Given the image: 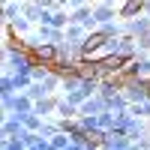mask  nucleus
<instances>
[{
	"instance_id": "11",
	"label": "nucleus",
	"mask_w": 150,
	"mask_h": 150,
	"mask_svg": "<svg viewBox=\"0 0 150 150\" xmlns=\"http://www.w3.org/2000/svg\"><path fill=\"white\" fill-rule=\"evenodd\" d=\"M30 111H33V99L24 93V90H18L15 93V102H12V114L24 117V114H30ZM3 114H9V111H3Z\"/></svg>"
},
{
	"instance_id": "10",
	"label": "nucleus",
	"mask_w": 150,
	"mask_h": 150,
	"mask_svg": "<svg viewBox=\"0 0 150 150\" xmlns=\"http://www.w3.org/2000/svg\"><path fill=\"white\" fill-rule=\"evenodd\" d=\"M36 33H39V39L42 42H60V39H66V30H60V27H51V24H36Z\"/></svg>"
},
{
	"instance_id": "22",
	"label": "nucleus",
	"mask_w": 150,
	"mask_h": 150,
	"mask_svg": "<svg viewBox=\"0 0 150 150\" xmlns=\"http://www.w3.org/2000/svg\"><path fill=\"white\" fill-rule=\"evenodd\" d=\"M87 0H69V9H78V6H84Z\"/></svg>"
},
{
	"instance_id": "1",
	"label": "nucleus",
	"mask_w": 150,
	"mask_h": 150,
	"mask_svg": "<svg viewBox=\"0 0 150 150\" xmlns=\"http://www.w3.org/2000/svg\"><path fill=\"white\" fill-rule=\"evenodd\" d=\"M123 93H126L129 105L132 102H144V99H150V87H147V78H123Z\"/></svg>"
},
{
	"instance_id": "6",
	"label": "nucleus",
	"mask_w": 150,
	"mask_h": 150,
	"mask_svg": "<svg viewBox=\"0 0 150 150\" xmlns=\"http://www.w3.org/2000/svg\"><path fill=\"white\" fill-rule=\"evenodd\" d=\"M30 51L36 57V63H48V66H51L54 60H57V45L54 42H39L36 48H30Z\"/></svg>"
},
{
	"instance_id": "20",
	"label": "nucleus",
	"mask_w": 150,
	"mask_h": 150,
	"mask_svg": "<svg viewBox=\"0 0 150 150\" xmlns=\"http://www.w3.org/2000/svg\"><path fill=\"white\" fill-rule=\"evenodd\" d=\"M3 150H27V144L12 135V138H3Z\"/></svg>"
},
{
	"instance_id": "21",
	"label": "nucleus",
	"mask_w": 150,
	"mask_h": 150,
	"mask_svg": "<svg viewBox=\"0 0 150 150\" xmlns=\"http://www.w3.org/2000/svg\"><path fill=\"white\" fill-rule=\"evenodd\" d=\"M84 147H87V141H75V138H72V141H69L63 150H84Z\"/></svg>"
},
{
	"instance_id": "9",
	"label": "nucleus",
	"mask_w": 150,
	"mask_h": 150,
	"mask_svg": "<svg viewBox=\"0 0 150 150\" xmlns=\"http://www.w3.org/2000/svg\"><path fill=\"white\" fill-rule=\"evenodd\" d=\"M132 138L129 135H120V132H108L105 141H102V150H129Z\"/></svg>"
},
{
	"instance_id": "19",
	"label": "nucleus",
	"mask_w": 150,
	"mask_h": 150,
	"mask_svg": "<svg viewBox=\"0 0 150 150\" xmlns=\"http://www.w3.org/2000/svg\"><path fill=\"white\" fill-rule=\"evenodd\" d=\"M69 141H72V135H69V132H57L54 138H51V147H57V150H63V147H66Z\"/></svg>"
},
{
	"instance_id": "18",
	"label": "nucleus",
	"mask_w": 150,
	"mask_h": 150,
	"mask_svg": "<svg viewBox=\"0 0 150 150\" xmlns=\"http://www.w3.org/2000/svg\"><path fill=\"white\" fill-rule=\"evenodd\" d=\"M24 93H27V96L33 99V102H36V99H42V96H51V93H48L45 87H42V81H33V84H30V87H27Z\"/></svg>"
},
{
	"instance_id": "14",
	"label": "nucleus",
	"mask_w": 150,
	"mask_h": 150,
	"mask_svg": "<svg viewBox=\"0 0 150 150\" xmlns=\"http://www.w3.org/2000/svg\"><path fill=\"white\" fill-rule=\"evenodd\" d=\"M24 15V0H9L3 3V21H15Z\"/></svg>"
},
{
	"instance_id": "24",
	"label": "nucleus",
	"mask_w": 150,
	"mask_h": 150,
	"mask_svg": "<svg viewBox=\"0 0 150 150\" xmlns=\"http://www.w3.org/2000/svg\"><path fill=\"white\" fill-rule=\"evenodd\" d=\"M147 126H150V120H147Z\"/></svg>"
},
{
	"instance_id": "3",
	"label": "nucleus",
	"mask_w": 150,
	"mask_h": 150,
	"mask_svg": "<svg viewBox=\"0 0 150 150\" xmlns=\"http://www.w3.org/2000/svg\"><path fill=\"white\" fill-rule=\"evenodd\" d=\"M24 132H27V126H24V120H21L18 114H12V111L3 114V129H0L3 138H12V135L18 138V135H24Z\"/></svg>"
},
{
	"instance_id": "5",
	"label": "nucleus",
	"mask_w": 150,
	"mask_h": 150,
	"mask_svg": "<svg viewBox=\"0 0 150 150\" xmlns=\"http://www.w3.org/2000/svg\"><path fill=\"white\" fill-rule=\"evenodd\" d=\"M93 18H96L99 24L120 18V15H117V3H108V0H96V3H93Z\"/></svg>"
},
{
	"instance_id": "8",
	"label": "nucleus",
	"mask_w": 150,
	"mask_h": 150,
	"mask_svg": "<svg viewBox=\"0 0 150 150\" xmlns=\"http://www.w3.org/2000/svg\"><path fill=\"white\" fill-rule=\"evenodd\" d=\"M141 12H144V0H120V6H117V15H120L123 21L141 15Z\"/></svg>"
},
{
	"instance_id": "17",
	"label": "nucleus",
	"mask_w": 150,
	"mask_h": 150,
	"mask_svg": "<svg viewBox=\"0 0 150 150\" xmlns=\"http://www.w3.org/2000/svg\"><path fill=\"white\" fill-rule=\"evenodd\" d=\"M129 114L150 120V99H144V102H132V105H129Z\"/></svg>"
},
{
	"instance_id": "13",
	"label": "nucleus",
	"mask_w": 150,
	"mask_h": 150,
	"mask_svg": "<svg viewBox=\"0 0 150 150\" xmlns=\"http://www.w3.org/2000/svg\"><path fill=\"white\" fill-rule=\"evenodd\" d=\"M87 33H90V30H87L84 24H66V39H69V42H75L78 48H81V42L87 39Z\"/></svg>"
},
{
	"instance_id": "4",
	"label": "nucleus",
	"mask_w": 150,
	"mask_h": 150,
	"mask_svg": "<svg viewBox=\"0 0 150 150\" xmlns=\"http://www.w3.org/2000/svg\"><path fill=\"white\" fill-rule=\"evenodd\" d=\"M126 75H129V78H150V54L132 57L129 66H126Z\"/></svg>"
},
{
	"instance_id": "7",
	"label": "nucleus",
	"mask_w": 150,
	"mask_h": 150,
	"mask_svg": "<svg viewBox=\"0 0 150 150\" xmlns=\"http://www.w3.org/2000/svg\"><path fill=\"white\" fill-rule=\"evenodd\" d=\"M33 111H36V114H42L45 120H48V117H54V114H57V93L36 99V102H33ZM54 120H57V117H54Z\"/></svg>"
},
{
	"instance_id": "2",
	"label": "nucleus",
	"mask_w": 150,
	"mask_h": 150,
	"mask_svg": "<svg viewBox=\"0 0 150 150\" xmlns=\"http://www.w3.org/2000/svg\"><path fill=\"white\" fill-rule=\"evenodd\" d=\"M69 24H84L87 30H96L99 21L93 18V3H84L78 9H69Z\"/></svg>"
},
{
	"instance_id": "23",
	"label": "nucleus",
	"mask_w": 150,
	"mask_h": 150,
	"mask_svg": "<svg viewBox=\"0 0 150 150\" xmlns=\"http://www.w3.org/2000/svg\"><path fill=\"white\" fill-rule=\"evenodd\" d=\"M108 3H117V0H108Z\"/></svg>"
},
{
	"instance_id": "12",
	"label": "nucleus",
	"mask_w": 150,
	"mask_h": 150,
	"mask_svg": "<svg viewBox=\"0 0 150 150\" xmlns=\"http://www.w3.org/2000/svg\"><path fill=\"white\" fill-rule=\"evenodd\" d=\"M30 27H33V21H30L27 15H21V18H15V21H6V30H9L12 36H18V39H24V36L30 33Z\"/></svg>"
},
{
	"instance_id": "15",
	"label": "nucleus",
	"mask_w": 150,
	"mask_h": 150,
	"mask_svg": "<svg viewBox=\"0 0 150 150\" xmlns=\"http://www.w3.org/2000/svg\"><path fill=\"white\" fill-rule=\"evenodd\" d=\"M24 15H27L33 24H39V18H42V6L33 3V0H24Z\"/></svg>"
},
{
	"instance_id": "16",
	"label": "nucleus",
	"mask_w": 150,
	"mask_h": 150,
	"mask_svg": "<svg viewBox=\"0 0 150 150\" xmlns=\"http://www.w3.org/2000/svg\"><path fill=\"white\" fill-rule=\"evenodd\" d=\"M57 132H60V126H57V120H54V117H48V120L42 123V129H39V138H48V141H51V138H54Z\"/></svg>"
}]
</instances>
